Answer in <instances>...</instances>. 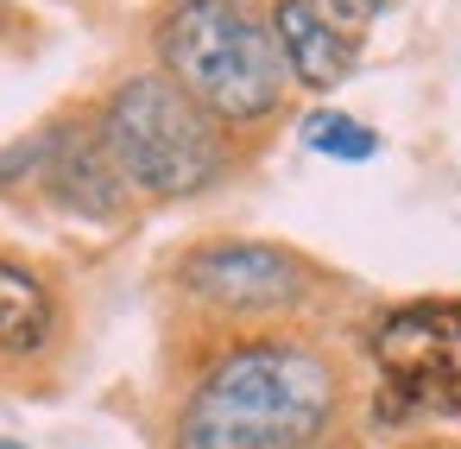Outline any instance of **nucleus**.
<instances>
[{
  "label": "nucleus",
  "mask_w": 461,
  "mask_h": 449,
  "mask_svg": "<svg viewBox=\"0 0 461 449\" xmlns=\"http://www.w3.org/2000/svg\"><path fill=\"white\" fill-rule=\"evenodd\" d=\"M266 7V26H272V45H278V64L291 77V96H335L354 70H360V51L366 39L335 26L329 14H316L310 0H259Z\"/></svg>",
  "instance_id": "nucleus-7"
},
{
  "label": "nucleus",
  "mask_w": 461,
  "mask_h": 449,
  "mask_svg": "<svg viewBox=\"0 0 461 449\" xmlns=\"http://www.w3.org/2000/svg\"><path fill=\"white\" fill-rule=\"evenodd\" d=\"M0 449H26V443H14V436H0Z\"/></svg>",
  "instance_id": "nucleus-14"
},
{
  "label": "nucleus",
  "mask_w": 461,
  "mask_h": 449,
  "mask_svg": "<svg viewBox=\"0 0 461 449\" xmlns=\"http://www.w3.org/2000/svg\"><path fill=\"white\" fill-rule=\"evenodd\" d=\"M64 329H70V304L58 291V279L0 247V367H39L64 348Z\"/></svg>",
  "instance_id": "nucleus-8"
},
{
  "label": "nucleus",
  "mask_w": 461,
  "mask_h": 449,
  "mask_svg": "<svg viewBox=\"0 0 461 449\" xmlns=\"http://www.w3.org/2000/svg\"><path fill=\"white\" fill-rule=\"evenodd\" d=\"M0 203H26V209L83 222V228H127L140 215V203L121 184V171L108 165L83 102L45 115L39 127L0 146Z\"/></svg>",
  "instance_id": "nucleus-6"
},
{
  "label": "nucleus",
  "mask_w": 461,
  "mask_h": 449,
  "mask_svg": "<svg viewBox=\"0 0 461 449\" xmlns=\"http://www.w3.org/2000/svg\"><path fill=\"white\" fill-rule=\"evenodd\" d=\"M354 361L310 323L196 335L165 449H329L348 436Z\"/></svg>",
  "instance_id": "nucleus-1"
},
{
  "label": "nucleus",
  "mask_w": 461,
  "mask_h": 449,
  "mask_svg": "<svg viewBox=\"0 0 461 449\" xmlns=\"http://www.w3.org/2000/svg\"><path fill=\"white\" fill-rule=\"evenodd\" d=\"M329 449H360V436H354V430H348V436H335V443H329Z\"/></svg>",
  "instance_id": "nucleus-12"
},
{
  "label": "nucleus",
  "mask_w": 461,
  "mask_h": 449,
  "mask_svg": "<svg viewBox=\"0 0 461 449\" xmlns=\"http://www.w3.org/2000/svg\"><path fill=\"white\" fill-rule=\"evenodd\" d=\"M146 64L234 146H259L297 102L259 0H158L146 14Z\"/></svg>",
  "instance_id": "nucleus-2"
},
{
  "label": "nucleus",
  "mask_w": 461,
  "mask_h": 449,
  "mask_svg": "<svg viewBox=\"0 0 461 449\" xmlns=\"http://www.w3.org/2000/svg\"><path fill=\"white\" fill-rule=\"evenodd\" d=\"M366 411L379 430L461 417V291L379 304L360 329Z\"/></svg>",
  "instance_id": "nucleus-5"
},
{
  "label": "nucleus",
  "mask_w": 461,
  "mask_h": 449,
  "mask_svg": "<svg viewBox=\"0 0 461 449\" xmlns=\"http://www.w3.org/2000/svg\"><path fill=\"white\" fill-rule=\"evenodd\" d=\"M398 449H461V436H411V443H398Z\"/></svg>",
  "instance_id": "nucleus-11"
},
{
  "label": "nucleus",
  "mask_w": 461,
  "mask_h": 449,
  "mask_svg": "<svg viewBox=\"0 0 461 449\" xmlns=\"http://www.w3.org/2000/svg\"><path fill=\"white\" fill-rule=\"evenodd\" d=\"M310 7H316V14H329L335 26H348V32H360V39H366L392 0H310Z\"/></svg>",
  "instance_id": "nucleus-10"
},
{
  "label": "nucleus",
  "mask_w": 461,
  "mask_h": 449,
  "mask_svg": "<svg viewBox=\"0 0 461 449\" xmlns=\"http://www.w3.org/2000/svg\"><path fill=\"white\" fill-rule=\"evenodd\" d=\"M0 20H14V0H0Z\"/></svg>",
  "instance_id": "nucleus-13"
},
{
  "label": "nucleus",
  "mask_w": 461,
  "mask_h": 449,
  "mask_svg": "<svg viewBox=\"0 0 461 449\" xmlns=\"http://www.w3.org/2000/svg\"><path fill=\"white\" fill-rule=\"evenodd\" d=\"M297 140H303V152H316L329 165H366V159L385 152V140H379L373 121H360L348 108H329V102H316V108L297 115Z\"/></svg>",
  "instance_id": "nucleus-9"
},
{
  "label": "nucleus",
  "mask_w": 461,
  "mask_h": 449,
  "mask_svg": "<svg viewBox=\"0 0 461 449\" xmlns=\"http://www.w3.org/2000/svg\"><path fill=\"white\" fill-rule=\"evenodd\" d=\"M108 165L133 190V203H203L215 197L247 146H234L190 96H177L152 64L114 70L89 102H83Z\"/></svg>",
  "instance_id": "nucleus-3"
},
{
  "label": "nucleus",
  "mask_w": 461,
  "mask_h": 449,
  "mask_svg": "<svg viewBox=\"0 0 461 449\" xmlns=\"http://www.w3.org/2000/svg\"><path fill=\"white\" fill-rule=\"evenodd\" d=\"M335 291H348L341 272L266 234H196L165 260V298L196 335L291 329L329 310Z\"/></svg>",
  "instance_id": "nucleus-4"
}]
</instances>
